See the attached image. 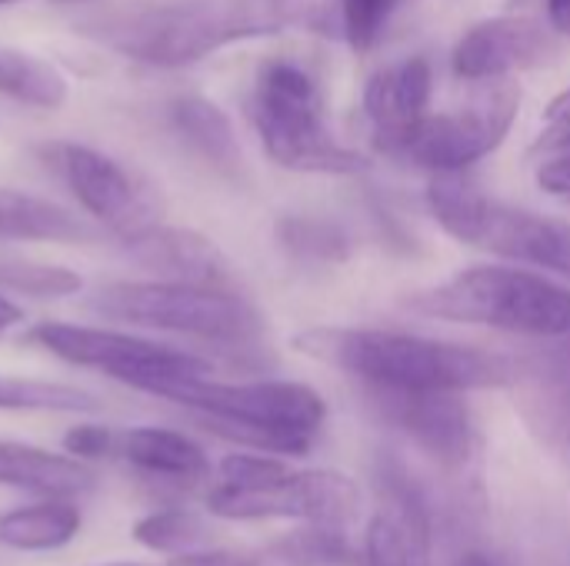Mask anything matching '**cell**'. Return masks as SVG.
I'll list each match as a JSON object with an SVG mask.
<instances>
[{
	"label": "cell",
	"instance_id": "6da1fadb",
	"mask_svg": "<svg viewBox=\"0 0 570 566\" xmlns=\"http://www.w3.org/2000/svg\"><path fill=\"white\" fill-rule=\"evenodd\" d=\"M294 350L327 364L377 390H498L518 380L504 354L448 344L404 330L374 327H307L294 334Z\"/></svg>",
	"mask_w": 570,
	"mask_h": 566
},
{
	"label": "cell",
	"instance_id": "7a4b0ae2",
	"mask_svg": "<svg viewBox=\"0 0 570 566\" xmlns=\"http://www.w3.org/2000/svg\"><path fill=\"white\" fill-rule=\"evenodd\" d=\"M77 33L94 43L157 70H180L214 57L224 47L240 40H257L281 33V20L230 10L204 0L190 3H147V7H120L97 10L73 20Z\"/></svg>",
	"mask_w": 570,
	"mask_h": 566
},
{
	"label": "cell",
	"instance_id": "3957f363",
	"mask_svg": "<svg viewBox=\"0 0 570 566\" xmlns=\"http://www.w3.org/2000/svg\"><path fill=\"white\" fill-rule=\"evenodd\" d=\"M157 397L197 414V424L217 437L237 440L274 457H304L327 420L324 397L297 380H247L224 384L190 377L167 384Z\"/></svg>",
	"mask_w": 570,
	"mask_h": 566
},
{
	"label": "cell",
	"instance_id": "277c9868",
	"mask_svg": "<svg viewBox=\"0 0 570 566\" xmlns=\"http://www.w3.org/2000/svg\"><path fill=\"white\" fill-rule=\"evenodd\" d=\"M90 310L177 337H190L230 354H247L261 344L267 320L237 287L190 284V280H114L90 297Z\"/></svg>",
	"mask_w": 570,
	"mask_h": 566
},
{
	"label": "cell",
	"instance_id": "5b68a950",
	"mask_svg": "<svg viewBox=\"0 0 570 566\" xmlns=\"http://www.w3.org/2000/svg\"><path fill=\"white\" fill-rule=\"evenodd\" d=\"M407 310L421 317L478 324L518 337L561 340L570 337V290L544 274L478 264L451 274L448 280L411 294Z\"/></svg>",
	"mask_w": 570,
	"mask_h": 566
},
{
	"label": "cell",
	"instance_id": "8992f818",
	"mask_svg": "<svg viewBox=\"0 0 570 566\" xmlns=\"http://www.w3.org/2000/svg\"><path fill=\"white\" fill-rule=\"evenodd\" d=\"M247 113L264 153L284 170L347 177L367 167L357 150L334 137L317 80L294 60L277 57L257 70Z\"/></svg>",
	"mask_w": 570,
	"mask_h": 566
},
{
	"label": "cell",
	"instance_id": "52a82bcc",
	"mask_svg": "<svg viewBox=\"0 0 570 566\" xmlns=\"http://www.w3.org/2000/svg\"><path fill=\"white\" fill-rule=\"evenodd\" d=\"M428 207L441 230L458 244L570 277V220L501 203L461 173H434Z\"/></svg>",
	"mask_w": 570,
	"mask_h": 566
},
{
	"label": "cell",
	"instance_id": "ba28073f",
	"mask_svg": "<svg viewBox=\"0 0 570 566\" xmlns=\"http://www.w3.org/2000/svg\"><path fill=\"white\" fill-rule=\"evenodd\" d=\"M27 344L47 350L50 357L100 370L117 384H127L144 394H160L167 384L190 380V377H210L214 364L190 354L177 350L170 344H157L127 330H110V327H80V324H63V320H43L27 330Z\"/></svg>",
	"mask_w": 570,
	"mask_h": 566
},
{
	"label": "cell",
	"instance_id": "9c48e42d",
	"mask_svg": "<svg viewBox=\"0 0 570 566\" xmlns=\"http://www.w3.org/2000/svg\"><path fill=\"white\" fill-rule=\"evenodd\" d=\"M33 157L117 244H127L160 224V200L154 187L117 157L77 140H43L33 147Z\"/></svg>",
	"mask_w": 570,
	"mask_h": 566
},
{
	"label": "cell",
	"instance_id": "30bf717a",
	"mask_svg": "<svg viewBox=\"0 0 570 566\" xmlns=\"http://www.w3.org/2000/svg\"><path fill=\"white\" fill-rule=\"evenodd\" d=\"M518 110L521 90L511 80H494V87L471 103L444 113H424L414 127L391 140H381L377 147L431 173H461L504 143L518 120Z\"/></svg>",
	"mask_w": 570,
	"mask_h": 566
},
{
	"label": "cell",
	"instance_id": "8fae6325",
	"mask_svg": "<svg viewBox=\"0 0 570 566\" xmlns=\"http://www.w3.org/2000/svg\"><path fill=\"white\" fill-rule=\"evenodd\" d=\"M207 507L224 520H304L347 530L361 517L364 500L357 480L341 470H287L281 480L264 487H214Z\"/></svg>",
	"mask_w": 570,
	"mask_h": 566
},
{
	"label": "cell",
	"instance_id": "7c38bea8",
	"mask_svg": "<svg viewBox=\"0 0 570 566\" xmlns=\"http://www.w3.org/2000/svg\"><path fill=\"white\" fill-rule=\"evenodd\" d=\"M384 424L401 430L444 470H461L478 450L474 414L458 390H377L364 387Z\"/></svg>",
	"mask_w": 570,
	"mask_h": 566
},
{
	"label": "cell",
	"instance_id": "4fadbf2b",
	"mask_svg": "<svg viewBox=\"0 0 570 566\" xmlns=\"http://www.w3.org/2000/svg\"><path fill=\"white\" fill-rule=\"evenodd\" d=\"M558 30L538 17L504 13L474 23L454 47L451 67L464 80H508L511 73L544 67L558 53Z\"/></svg>",
	"mask_w": 570,
	"mask_h": 566
},
{
	"label": "cell",
	"instance_id": "5bb4252c",
	"mask_svg": "<svg viewBox=\"0 0 570 566\" xmlns=\"http://www.w3.org/2000/svg\"><path fill=\"white\" fill-rule=\"evenodd\" d=\"M431 547L434 534L424 497L397 467H387L364 534V566H431Z\"/></svg>",
	"mask_w": 570,
	"mask_h": 566
},
{
	"label": "cell",
	"instance_id": "9a60e30c",
	"mask_svg": "<svg viewBox=\"0 0 570 566\" xmlns=\"http://www.w3.org/2000/svg\"><path fill=\"white\" fill-rule=\"evenodd\" d=\"M124 254L154 270L164 280H190V284H214V287H237L234 270L227 257L217 250L214 240H207L197 230L187 227H170V224H154L134 240L120 244Z\"/></svg>",
	"mask_w": 570,
	"mask_h": 566
},
{
	"label": "cell",
	"instance_id": "2e32d148",
	"mask_svg": "<svg viewBox=\"0 0 570 566\" xmlns=\"http://www.w3.org/2000/svg\"><path fill=\"white\" fill-rule=\"evenodd\" d=\"M167 127L224 180H244L247 160L230 117L204 93H177L167 100Z\"/></svg>",
	"mask_w": 570,
	"mask_h": 566
},
{
	"label": "cell",
	"instance_id": "e0dca14e",
	"mask_svg": "<svg viewBox=\"0 0 570 566\" xmlns=\"http://www.w3.org/2000/svg\"><path fill=\"white\" fill-rule=\"evenodd\" d=\"M434 73L424 57H404L377 70L364 87V110L377 143L414 127L431 107Z\"/></svg>",
	"mask_w": 570,
	"mask_h": 566
},
{
	"label": "cell",
	"instance_id": "ac0fdd59",
	"mask_svg": "<svg viewBox=\"0 0 570 566\" xmlns=\"http://www.w3.org/2000/svg\"><path fill=\"white\" fill-rule=\"evenodd\" d=\"M104 230L77 210L13 187H0V240L13 244H57V247H87L97 244Z\"/></svg>",
	"mask_w": 570,
	"mask_h": 566
},
{
	"label": "cell",
	"instance_id": "d6986e66",
	"mask_svg": "<svg viewBox=\"0 0 570 566\" xmlns=\"http://www.w3.org/2000/svg\"><path fill=\"white\" fill-rule=\"evenodd\" d=\"M0 484L37 497L73 500L87 497L97 487V477L83 460L70 454H50L30 444L0 440Z\"/></svg>",
	"mask_w": 570,
	"mask_h": 566
},
{
	"label": "cell",
	"instance_id": "ffe728a7",
	"mask_svg": "<svg viewBox=\"0 0 570 566\" xmlns=\"http://www.w3.org/2000/svg\"><path fill=\"white\" fill-rule=\"evenodd\" d=\"M117 450L130 467L164 480H200L210 470L200 444L167 427H134L120 434Z\"/></svg>",
	"mask_w": 570,
	"mask_h": 566
},
{
	"label": "cell",
	"instance_id": "44dd1931",
	"mask_svg": "<svg viewBox=\"0 0 570 566\" xmlns=\"http://www.w3.org/2000/svg\"><path fill=\"white\" fill-rule=\"evenodd\" d=\"M524 397L531 420L570 454V337L531 364Z\"/></svg>",
	"mask_w": 570,
	"mask_h": 566
},
{
	"label": "cell",
	"instance_id": "7402d4cb",
	"mask_svg": "<svg viewBox=\"0 0 570 566\" xmlns=\"http://www.w3.org/2000/svg\"><path fill=\"white\" fill-rule=\"evenodd\" d=\"M80 534V510L70 500L47 497L30 507L0 514V544L10 550L43 554L60 550Z\"/></svg>",
	"mask_w": 570,
	"mask_h": 566
},
{
	"label": "cell",
	"instance_id": "603a6c76",
	"mask_svg": "<svg viewBox=\"0 0 570 566\" xmlns=\"http://www.w3.org/2000/svg\"><path fill=\"white\" fill-rule=\"evenodd\" d=\"M0 93L33 110H60L70 97V80L50 60L0 43Z\"/></svg>",
	"mask_w": 570,
	"mask_h": 566
},
{
	"label": "cell",
	"instance_id": "cb8c5ba5",
	"mask_svg": "<svg viewBox=\"0 0 570 566\" xmlns=\"http://www.w3.org/2000/svg\"><path fill=\"white\" fill-rule=\"evenodd\" d=\"M277 247L297 264H344L354 250V240L344 224L311 214H284L274 224Z\"/></svg>",
	"mask_w": 570,
	"mask_h": 566
},
{
	"label": "cell",
	"instance_id": "d4e9b609",
	"mask_svg": "<svg viewBox=\"0 0 570 566\" xmlns=\"http://www.w3.org/2000/svg\"><path fill=\"white\" fill-rule=\"evenodd\" d=\"M0 410H40V414H97L100 400L90 390L70 384H50L33 377L0 374Z\"/></svg>",
	"mask_w": 570,
	"mask_h": 566
},
{
	"label": "cell",
	"instance_id": "484cf974",
	"mask_svg": "<svg viewBox=\"0 0 570 566\" xmlns=\"http://www.w3.org/2000/svg\"><path fill=\"white\" fill-rule=\"evenodd\" d=\"M0 290L33 300H63L83 290V277L60 264H40L23 257H0Z\"/></svg>",
	"mask_w": 570,
	"mask_h": 566
},
{
	"label": "cell",
	"instance_id": "4316f807",
	"mask_svg": "<svg viewBox=\"0 0 570 566\" xmlns=\"http://www.w3.org/2000/svg\"><path fill=\"white\" fill-rule=\"evenodd\" d=\"M274 557L287 566H344L351 564L354 554L344 540V530L307 524L304 530H294L291 537L274 544Z\"/></svg>",
	"mask_w": 570,
	"mask_h": 566
},
{
	"label": "cell",
	"instance_id": "83f0119b",
	"mask_svg": "<svg viewBox=\"0 0 570 566\" xmlns=\"http://www.w3.org/2000/svg\"><path fill=\"white\" fill-rule=\"evenodd\" d=\"M204 537V524L190 514V510H157L150 517H144L134 527V540L147 550H160V554H184L194 550V544Z\"/></svg>",
	"mask_w": 570,
	"mask_h": 566
},
{
	"label": "cell",
	"instance_id": "f1b7e54d",
	"mask_svg": "<svg viewBox=\"0 0 570 566\" xmlns=\"http://www.w3.org/2000/svg\"><path fill=\"white\" fill-rule=\"evenodd\" d=\"M394 3L397 0H341V27L357 53H367L381 40Z\"/></svg>",
	"mask_w": 570,
	"mask_h": 566
},
{
	"label": "cell",
	"instance_id": "f546056e",
	"mask_svg": "<svg viewBox=\"0 0 570 566\" xmlns=\"http://www.w3.org/2000/svg\"><path fill=\"white\" fill-rule=\"evenodd\" d=\"M287 474V467L274 457V454H230L220 460L217 487H234V490H247V487H264L274 484Z\"/></svg>",
	"mask_w": 570,
	"mask_h": 566
},
{
	"label": "cell",
	"instance_id": "4dcf8cb0",
	"mask_svg": "<svg viewBox=\"0 0 570 566\" xmlns=\"http://www.w3.org/2000/svg\"><path fill=\"white\" fill-rule=\"evenodd\" d=\"M538 150H541L538 183L554 197H570V127L548 130V137H541Z\"/></svg>",
	"mask_w": 570,
	"mask_h": 566
},
{
	"label": "cell",
	"instance_id": "1f68e13d",
	"mask_svg": "<svg viewBox=\"0 0 570 566\" xmlns=\"http://www.w3.org/2000/svg\"><path fill=\"white\" fill-rule=\"evenodd\" d=\"M120 437L110 430V427H100V424H77L63 434V450L77 460H104L117 450Z\"/></svg>",
	"mask_w": 570,
	"mask_h": 566
},
{
	"label": "cell",
	"instance_id": "d6a6232c",
	"mask_svg": "<svg viewBox=\"0 0 570 566\" xmlns=\"http://www.w3.org/2000/svg\"><path fill=\"white\" fill-rule=\"evenodd\" d=\"M167 566H261V560L237 550H184L174 554Z\"/></svg>",
	"mask_w": 570,
	"mask_h": 566
},
{
	"label": "cell",
	"instance_id": "836d02e7",
	"mask_svg": "<svg viewBox=\"0 0 570 566\" xmlns=\"http://www.w3.org/2000/svg\"><path fill=\"white\" fill-rule=\"evenodd\" d=\"M544 123H548V130L570 127V90L558 93V97L548 103V110H544Z\"/></svg>",
	"mask_w": 570,
	"mask_h": 566
},
{
	"label": "cell",
	"instance_id": "e575fe53",
	"mask_svg": "<svg viewBox=\"0 0 570 566\" xmlns=\"http://www.w3.org/2000/svg\"><path fill=\"white\" fill-rule=\"evenodd\" d=\"M23 324V307L17 300H10L3 290H0V337H7L13 327Z\"/></svg>",
	"mask_w": 570,
	"mask_h": 566
},
{
	"label": "cell",
	"instance_id": "d590c367",
	"mask_svg": "<svg viewBox=\"0 0 570 566\" xmlns=\"http://www.w3.org/2000/svg\"><path fill=\"white\" fill-rule=\"evenodd\" d=\"M548 3V23L570 37V0H544Z\"/></svg>",
	"mask_w": 570,
	"mask_h": 566
},
{
	"label": "cell",
	"instance_id": "8d00e7d4",
	"mask_svg": "<svg viewBox=\"0 0 570 566\" xmlns=\"http://www.w3.org/2000/svg\"><path fill=\"white\" fill-rule=\"evenodd\" d=\"M454 566H508V564H501L498 557H491V554H484V550H468V554H461V557H458V564Z\"/></svg>",
	"mask_w": 570,
	"mask_h": 566
},
{
	"label": "cell",
	"instance_id": "74e56055",
	"mask_svg": "<svg viewBox=\"0 0 570 566\" xmlns=\"http://www.w3.org/2000/svg\"><path fill=\"white\" fill-rule=\"evenodd\" d=\"M53 3H70L73 7V3H97V0H53Z\"/></svg>",
	"mask_w": 570,
	"mask_h": 566
},
{
	"label": "cell",
	"instance_id": "f35d334b",
	"mask_svg": "<svg viewBox=\"0 0 570 566\" xmlns=\"http://www.w3.org/2000/svg\"><path fill=\"white\" fill-rule=\"evenodd\" d=\"M10 3H23V0H0V7H10Z\"/></svg>",
	"mask_w": 570,
	"mask_h": 566
},
{
	"label": "cell",
	"instance_id": "ab89813d",
	"mask_svg": "<svg viewBox=\"0 0 570 566\" xmlns=\"http://www.w3.org/2000/svg\"><path fill=\"white\" fill-rule=\"evenodd\" d=\"M104 566H147V564H104Z\"/></svg>",
	"mask_w": 570,
	"mask_h": 566
}]
</instances>
